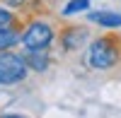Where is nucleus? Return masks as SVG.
Listing matches in <instances>:
<instances>
[{"label":"nucleus","mask_w":121,"mask_h":118,"mask_svg":"<svg viewBox=\"0 0 121 118\" xmlns=\"http://www.w3.org/2000/svg\"><path fill=\"white\" fill-rule=\"evenodd\" d=\"M22 43V31L15 27H5L0 29V53L3 51H15V46Z\"/></svg>","instance_id":"nucleus-7"},{"label":"nucleus","mask_w":121,"mask_h":118,"mask_svg":"<svg viewBox=\"0 0 121 118\" xmlns=\"http://www.w3.org/2000/svg\"><path fill=\"white\" fill-rule=\"evenodd\" d=\"M90 5H92V0H68L65 7L60 10V15L63 17H73V15H80V12H87Z\"/></svg>","instance_id":"nucleus-8"},{"label":"nucleus","mask_w":121,"mask_h":118,"mask_svg":"<svg viewBox=\"0 0 121 118\" xmlns=\"http://www.w3.org/2000/svg\"><path fill=\"white\" fill-rule=\"evenodd\" d=\"M58 41H60V48L65 53L80 51L85 43H90V29L82 24H68L58 31Z\"/></svg>","instance_id":"nucleus-4"},{"label":"nucleus","mask_w":121,"mask_h":118,"mask_svg":"<svg viewBox=\"0 0 121 118\" xmlns=\"http://www.w3.org/2000/svg\"><path fill=\"white\" fill-rule=\"evenodd\" d=\"M15 22H17L15 12H12V10H7V7H3V5H0V29H5V27H15Z\"/></svg>","instance_id":"nucleus-9"},{"label":"nucleus","mask_w":121,"mask_h":118,"mask_svg":"<svg viewBox=\"0 0 121 118\" xmlns=\"http://www.w3.org/2000/svg\"><path fill=\"white\" fill-rule=\"evenodd\" d=\"M85 60L92 70H114L121 65V36L104 34L87 43Z\"/></svg>","instance_id":"nucleus-1"},{"label":"nucleus","mask_w":121,"mask_h":118,"mask_svg":"<svg viewBox=\"0 0 121 118\" xmlns=\"http://www.w3.org/2000/svg\"><path fill=\"white\" fill-rule=\"evenodd\" d=\"M58 39V31L46 19H32L22 29V46L24 51H48Z\"/></svg>","instance_id":"nucleus-2"},{"label":"nucleus","mask_w":121,"mask_h":118,"mask_svg":"<svg viewBox=\"0 0 121 118\" xmlns=\"http://www.w3.org/2000/svg\"><path fill=\"white\" fill-rule=\"evenodd\" d=\"M29 77V67L22 53L3 51L0 53V87H15Z\"/></svg>","instance_id":"nucleus-3"},{"label":"nucleus","mask_w":121,"mask_h":118,"mask_svg":"<svg viewBox=\"0 0 121 118\" xmlns=\"http://www.w3.org/2000/svg\"><path fill=\"white\" fill-rule=\"evenodd\" d=\"M22 55H24V63L29 67V72L41 75V72H46L48 67H51V55H48L46 51H27Z\"/></svg>","instance_id":"nucleus-6"},{"label":"nucleus","mask_w":121,"mask_h":118,"mask_svg":"<svg viewBox=\"0 0 121 118\" xmlns=\"http://www.w3.org/2000/svg\"><path fill=\"white\" fill-rule=\"evenodd\" d=\"M0 118H22V116H17V113H5V116H0Z\"/></svg>","instance_id":"nucleus-10"},{"label":"nucleus","mask_w":121,"mask_h":118,"mask_svg":"<svg viewBox=\"0 0 121 118\" xmlns=\"http://www.w3.org/2000/svg\"><path fill=\"white\" fill-rule=\"evenodd\" d=\"M87 22L99 24L104 29H119L121 27V12H114V10H92V12H87Z\"/></svg>","instance_id":"nucleus-5"}]
</instances>
